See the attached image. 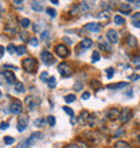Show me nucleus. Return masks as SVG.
Segmentation results:
<instances>
[{"label":"nucleus","instance_id":"nucleus-1","mask_svg":"<svg viewBox=\"0 0 140 148\" xmlns=\"http://www.w3.org/2000/svg\"><path fill=\"white\" fill-rule=\"evenodd\" d=\"M42 137H43V135L40 132L32 133V135H30V136H28L24 141H22V143H20V147L19 148H28V147H31V145H34L35 143H38Z\"/></svg>","mask_w":140,"mask_h":148},{"label":"nucleus","instance_id":"nucleus-2","mask_svg":"<svg viewBox=\"0 0 140 148\" xmlns=\"http://www.w3.org/2000/svg\"><path fill=\"white\" fill-rule=\"evenodd\" d=\"M22 67H23V70H26L27 73H35L36 67H38V61L35 58H32V57H28V58L23 59Z\"/></svg>","mask_w":140,"mask_h":148},{"label":"nucleus","instance_id":"nucleus-3","mask_svg":"<svg viewBox=\"0 0 140 148\" xmlns=\"http://www.w3.org/2000/svg\"><path fill=\"white\" fill-rule=\"evenodd\" d=\"M24 102H26V106H27L28 109L32 110L40 105V98L36 97V96H27L26 100H24Z\"/></svg>","mask_w":140,"mask_h":148},{"label":"nucleus","instance_id":"nucleus-4","mask_svg":"<svg viewBox=\"0 0 140 148\" xmlns=\"http://www.w3.org/2000/svg\"><path fill=\"white\" fill-rule=\"evenodd\" d=\"M40 59H42V62L46 65V66H51V65H54L55 63V58L54 55L51 54L49 50H43L40 53Z\"/></svg>","mask_w":140,"mask_h":148},{"label":"nucleus","instance_id":"nucleus-5","mask_svg":"<svg viewBox=\"0 0 140 148\" xmlns=\"http://www.w3.org/2000/svg\"><path fill=\"white\" fill-rule=\"evenodd\" d=\"M58 73L61 77L63 78H67L71 75V67H70V65H67V63L62 62L58 65Z\"/></svg>","mask_w":140,"mask_h":148},{"label":"nucleus","instance_id":"nucleus-6","mask_svg":"<svg viewBox=\"0 0 140 148\" xmlns=\"http://www.w3.org/2000/svg\"><path fill=\"white\" fill-rule=\"evenodd\" d=\"M119 38H120V35H119L117 30H115V28H110V30L106 31V40L109 43L116 45V43H119Z\"/></svg>","mask_w":140,"mask_h":148},{"label":"nucleus","instance_id":"nucleus-7","mask_svg":"<svg viewBox=\"0 0 140 148\" xmlns=\"http://www.w3.org/2000/svg\"><path fill=\"white\" fill-rule=\"evenodd\" d=\"M132 116H133L132 109H131V108H124V109L121 110L120 117H119V119H120V121L123 123V124H127V123L132 119Z\"/></svg>","mask_w":140,"mask_h":148},{"label":"nucleus","instance_id":"nucleus-8","mask_svg":"<svg viewBox=\"0 0 140 148\" xmlns=\"http://www.w3.org/2000/svg\"><path fill=\"white\" fill-rule=\"evenodd\" d=\"M27 124H28V116H26V114H20L19 120H18V124H16L18 131H19V132H23L24 129L27 128Z\"/></svg>","mask_w":140,"mask_h":148},{"label":"nucleus","instance_id":"nucleus-9","mask_svg":"<svg viewBox=\"0 0 140 148\" xmlns=\"http://www.w3.org/2000/svg\"><path fill=\"white\" fill-rule=\"evenodd\" d=\"M69 49H67V46H65V45H57L55 46V54L58 55L59 58H66L67 55H69Z\"/></svg>","mask_w":140,"mask_h":148},{"label":"nucleus","instance_id":"nucleus-10","mask_svg":"<svg viewBox=\"0 0 140 148\" xmlns=\"http://www.w3.org/2000/svg\"><path fill=\"white\" fill-rule=\"evenodd\" d=\"M3 75H4V78H5V81H7V84L8 85H14L15 86L16 84H18V79H16V77H15V74L12 73V71H10V70H4L3 71Z\"/></svg>","mask_w":140,"mask_h":148},{"label":"nucleus","instance_id":"nucleus-11","mask_svg":"<svg viewBox=\"0 0 140 148\" xmlns=\"http://www.w3.org/2000/svg\"><path fill=\"white\" fill-rule=\"evenodd\" d=\"M22 110H23V106H22L20 101L11 102V105H10V113H12V114H19V116H20Z\"/></svg>","mask_w":140,"mask_h":148},{"label":"nucleus","instance_id":"nucleus-12","mask_svg":"<svg viewBox=\"0 0 140 148\" xmlns=\"http://www.w3.org/2000/svg\"><path fill=\"white\" fill-rule=\"evenodd\" d=\"M94 3L93 1H81V4H78L80 7V14H84V12H88L93 8Z\"/></svg>","mask_w":140,"mask_h":148},{"label":"nucleus","instance_id":"nucleus-13","mask_svg":"<svg viewBox=\"0 0 140 148\" xmlns=\"http://www.w3.org/2000/svg\"><path fill=\"white\" fill-rule=\"evenodd\" d=\"M120 110L117 109V108H110V109L106 110V117H108L109 120H116L120 117Z\"/></svg>","mask_w":140,"mask_h":148},{"label":"nucleus","instance_id":"nucleus-14","mask_svg":"<svg viewBox=\"0 0 140 148\" xmlns=\"http://www.w3.org/2000/svg\"><path fill=\"white\" fill-rule=\"evenodd\" d=\"M85 30H88L90 32H98L101 30V24L97 23V22H92V23L85 24Z\"/></svg>","mask_w":140,"mask_h":148},{"label":"nucleus","instance_id":"nucleus-15","mask_svg":"<svg viewBox=\"0 0 140 148\" xmlns=\"http://www.w3.org/2000/svg\"><path fill=\"white\" fill-rule=\"evenodd\" d=\"M128 86V82H119V84H109L108 89L110 90H119V89H124Z\"/></svg>","mask_w":140,"mask_h":148},{"label":"nucleus","instance_id":"nucleus-16","mask_svg":"<svg viewBox=\"0 0 140 148\" xmlns=\"http://www.w3.org/2000/svg\"><path fill=\"white\" fill-rule=\"evenodd\" d=\"M93 46V40L89 38H85L82 39L81 43H80V49H84V50H86V49H90V47Z\"/></svg>","mask_w":140,"mask_h":148},{"label":"nucleus","instance_id":"nucleus-17","mask_svg":"<svg viewBox=\"0 0 140 148\" xmlns=\"http://www.w3.org/2000/svg\"><path fill=\"white\" fill-rule=\"evenodd\" d=\"M98 46H100V49H102V50H105V51H112L110 43L106 42L105 39H100V40H98Z\"/></svg>","mask_w":140,"mask_h":148},{"label":"nucleus","instance_id":"nucleus-18","mask_svg":"<svg viewBox=\"0 0 140 148\" xmlns=\"http://www.w3.org/2000/svg\"><path fill=\"white\" fill-rule=\"evenodd\" d=\"M119 10H120V12L121 14H124V15H129L131 14V5H129L128 3H123V4H120V7H119Z\"/></svg>","mask_w":140,"mask_h":148},{"label":"nucleus","instance_id":"nucleus-19","mask_svg":"<svg viewBox=\"0 0 140 148\" xmlns=\"http://www.w3.org/2000/svg\"><path fill=\"white\" fill-rule=\"evenodd\" d=\"M31 8L34 11H38V12H42L43 11V5L42 3H39V1H32L31 3Z\"/></svg>","mask_w":140,"mask_h":148},{"label":"nucleus","instance_id":"nucleus-20","mask_svg":"<svg viewBox=\"0 0 140 148\" xmlns=\"http://www.w3.org/2000/svg\"><path fill=\"white\" fill-rule=\"evenodd\" d=\"M127 45H128V47H135L137 45L136 38H135V36H132V35H129L128 38H127Z\"/></svg>","mask_w":140,"mask_h":148},{"label":"nucleus","instance_id":"nucleus-21","mask_svg":"<svg viewBox=\"0 0 140 148\" xmlns=\"http://www.w3.org/2000/svg\"><path fill=\"white\" fill-rule=\"evenodd\" d=\"M47 120H45V119H36V120L34 121V125L36 127V128H42V127H45V123H46Z\"/></svg>","mask_w":140,"mask_h":148},{"label":"nucleus","instance_id":"nucleus-22","mask_svg":"<svg viewBox=\"0 0 140 148\" xmlns=\"http://www.w3.org/2000/svg\"><path fill=\"white\" fill-rule=\"evenodd\" d=\"M67 148H89V145L86 144V143H74V144H70Z\"/></svg>","mask_w":140,"mask_h":148},{"label":"nucleus","instance_id":"nucleus-23","mask_svg":"<svg viewBox=\"0 0 140 148\" xmlns=\"http://www.w3.org/2000/svg\"><path fill=\"white\" fill-rule=\"evenodd\" d=\"M113 20H115V23L119 24V26H121V24L125 23L124 18H123V16H120V15H115V16H113Z\"/></svg>","mask_w":140,"mask_h":148},{"label":"nucleus","instance_id":"nucleus-24","mask_svg":"<svg viewBox=\"0 0 140 148\" xmlns=\"http://www.w3.org/2000/svg\"><path fill=\"white\" fill-rule=\"evenodd\" d=\"M30 24H31V22H30V19H27V18H24V19L20 20V27L24 28V30L27 27H30Z\"/></svg>","mask_w":140,"mask_h":148},{"label":"nucleus","instance_id":"nucleus-25","mask_svg":"<svg viewBox=\"0 0 140 148\" xmlns=\"http://www.w3.org/2000/svg\"><path fill=\"white\" fill-rule=\"evenodd\" d=\"M15 90L18 92V93H24L26 92V89H24V85L22 84V82H18L15 85Z\"/></svg>","mask_w":140,"mask_h":148},{"label":"nucleus","instance_id":"nucleus-26","mask_svg":"<svg viewBox=\"0 0 140 148\" xmlns=\"http://www.w3.org/2000/svg\"><path fill=\"white\" fill-rule=\"evenodd\" d=\"M115 148H131V145L128 143H125V141H117L115 144Z\"/></svg>","mask_w":140,"mask_h":148},{"label":"nucleus","instance_id":"nucleus-27","mask_svg":"<svg viewBox=\"0 0 140 148\" xmlns=\"http://www.w3.org/2000/svg\"><path fill=\"white\" fill-rule=\"evenodd\" d=\"M47 85H49V88H50V89H54L55 86H57V81H55V78L54 77H50V78H49Z\"/></svg>","mask_w":140,"mask_h":148},{"label":"nucleus","instance_id":"nucleus-28","mask_svg":"<svg viewBox=\"0 0 140 148\" xmlns=\"http://www.w3.org/2000/svg\"><path fill=\"white\" fill-rule=\"evenodd\" d=\"M49 36H50V34H49V30H45V31L40 32V39H42L43 42H47V40H49Z\"/></svg>","mask_w":140,"mask_h":148},{"label":"nucleus","instance_id":"nucleus-29","mask_svg":"<svg viewBox=\"0 0 140 148\" xmlns=\"http://www.w3.org/2000/svg\"><path fill=\"white\" fill-rule=\"evenodd\" d=\"M65 101H66L67 104L74 102L75 101V96H74V94H66V96H65Z\"/></svg>","mask_w":140,"mask_h":148},{"label":"nucleus","instance_id":"nucleus-30","mask_svg":"<svg viewBox=\"0 0 140 148\" xmlns=\"http://www.w3.org/2000/svg\"><path fill=\"white\" fill-rule=\"evenodd\" d=\"M24 53H26V46H23V45H22V46L16 47V54H18V55H23Z\"/></svg>","mask_w":140,"mask_h":148},{"label":"nucleus","instance_id":"nucleus-31","mask_svg":"<svg viewBox=\"0 0 140 148\" xmlns=\"http://www.w3.org/2000/svg\"><path fill=\"white\" fill-rule=\"evenodd\" d=\"M14 141H15V139H14V137H10V136H5V137H4V144H5V145L14 144Z\"/></svg>","mask_w":140,"mask_h":148},{"label":"nucleus","instance_id":"nucleus-32","mask_svg":"<svg viewBox=\"0 0 140 148\" xmlns=\"http://www.w3.org/2000/svg\"><path fill=\"white\" fill-rule=\"evenodd\" d=\"M113 75H115V69L113 67H108L106 69V77H108V79H110Z\"/></svg>","mask_w":140,"mask_h":148},{"label":"nucleus","instance_id":"nucleus-33","mask_svg":"<svg viewBox=\"0 0 140 148\" xmlns=\"http://www.w3.org/2000/svg\"><path fill=\"white\" fill-rule=\"evenodd\" d=\"M62 109L65 110V112H66L67 114L71 117V119H74V112H73V109H71V108H69V106H63Z\"/></svg>","mask_w":140,"mask_h":148},{"label":"nucleus","instance_id":"nucleus-34","mask_svg":"<svg viewBox=\"0 0 140 148\" xmlns=\"http://www.w3.org/2000/svg\"><path fill=\"white\" fill-rule=\"evenodd\" d=\"M46 12H47V15L51 16V18H55V16H57V11H55L54 8H47Z\"/></svg>","mask_w":140,"mask_h":148},{"label":"nucleus","instance_id":"nucleus-35","mask_svg":"<svg viewBox=\"0 0 140 148\" xmlns=\"http://www.w3.org/2000/svg\"><path fill=\"white\" fill-rule=\"evenodd\" d=\"M98 59H100V53L98 51H93V55H92V62H98Z\"/></svg>","mask_w":140,"mask_h":148},{"label":"nucleus","instance_id":"nucleus-36","mask_svg":"<svg viewBox=\"0 0 140 148\" xmlns=\"http://www.w3.org/2000/svg\"><path fill=\"white\" fill-rule=\"evenodd\" d=\"M5 50H7L10 54H14V53H16V47L14 46V45H8V46L5 47Z\"/></svg>","mask_w":140,"mask_h":148},{"label":"nucleus","instance_id":"nucleus-37","mask_svg":"<svg viewBox=\"0 0 140 148\" xmlns=\"http://www.w3.org/2000/svg\"><path fill=\"white\" fill-rule=\"evenodd\" d=\"M40 81H43V82L49 81V73H47V71H43V73L40 74Z\"/></svg>","mask_w":140,"mask_h":148},{"label":"nucleus","instance_id":"nucleus-38","mask_svg":"<svg viewBox=\"0 0 140 148\" xmlns=\"http://www.w3.org/2000/svg\"><path fill=\"white\" fill-rule=\"evenodd\" d=\"M47 123H49V125H50V127H54V125H55V117L54 116H49V117H47Z\"/></svg>","mask_w":140,"mask_h":148},{"label":"nucleus","instance_id":"nucleus-39","mask_svg":"<svg viewBox=\"0 0 140 148\" xmlns=\"http://www.w3.org/2000/svg\"><path fill=\"white\" fill-rule=\"evenodd\" d=\"M28 42H30V45H31V46H34V47H36V46L39 45L38 38H31L30 40H28Z\"/></svg>","mask_w":140,"mask_h":148},{"label":"nucleus","instance_id":"nucleus-40","mask_svg":"<svg viewBox=\"0 0 140 148\" xmlns=\"http://www.w3.org/2000/svg\"><path fill=\"white\" fill-rule=\"evenodd\" d=\"M98 18H101V19H102V18H104V19H108V18H109V14L106 11L100 12V14H98Z\"/></svg>","mask_w":140,"mask_h":148},{"label":"nucleus","instance_id":"nucleus-41","mask_svg":"<svg viewBox=\"0 0 140 148\" xmlns=\"http://www.w3.org/2000/svg\"><path fill=\"white\" fill-rule=\"evenodd\" d=\"M82 86H84V84H82V82H77V84L74 85V89H75V90H80V89H82Z\"/></svg>","mask_w":140,"mask_h":148},{"label":"nucleus","instance_id":"nucleus-42","mask_svg":"<svg viewBox=\"0 0 140 148\" xmlns=\"http://www.w3.org/2000/svg\"><path fill=\"white\" fill-rule=\"evenodd\" d=\"M132 20H133V22H137V20H140V12H136V14L132 16Z\"/></svg>","mask_w":140,"mask_h":148},{"label":"nucleus","instance_id":"nucleus-43","mask_svg":"<svg viewBox=\"0 0 140 148\" xmlns=\"http://www.w3.org/2000/svg\"><path fill=\"white\" fill-rule=\"evenodd\" d=\"M8 127H10V124L8 123H1V125H0V129H8Z\"/></svg>","mask_w":140,"mask_h":148},{"label":"nucleus","instance_id":"nucleus-44","mask_svg":"<svg viewBox=\"0 0 140 148\" xmlns=\"http://www.w3.org/2000/svg\"><path fill=\"white\" fill-rule=\"evenodd\" d=\"M132 62L135 63V65H140V57H135V58L132 59Z\"/></svg>","mask_w":140,"mask_h":148},{"label":"nucleus","instance_id":"nucleus-45","mask_svg":"<svg viewBox=\"0 0 140 148\" xmlns=\"http://www.w3.org/2000/svg\"><path fill=\"white\" fill-rule=\"evenodd\" d=\"M22 1H20V0H18V1H14V5H15V7H18V8H22Z\"/></svg>","mask_w":140,"mask_h":148},{"label":"nucleus","instance_id":"nucleus-46","mask_svg":"<svg viewBox=\"0 0 140 148\" xmlns=\"http://www.w3.org/2000/svg\"><path fill=\"white\" fill-rule=\"evenodd\" d=\"M90 85L93 86V88H98V86H100V82H97V81H92V82H90Z\"/></svg>","mask_w":140,"mask_h":148},{"label":"nucleus","instance_id":"nucleus-47","mask_svg":"<svg viewBox=\"0 0 140 148\" xmlns=\"http://www.w3.org/2000/svg\"><path fill=\"white\" fill-rule=\"evenodd\" d=\"M20 36H22V38H20V39H23V40H27V38H28V36H27V34H26V32H20Z\"/></svg>","mask_w":140,"mask_h":148},{"label":"nucleus","instance_id":"nucleus-48","mask_svg":"<svg viewBox=\"0 0 140 148\" xmlns=\"http://www.w3.org/2000/svg\"><path fill=\"white\" fill-rule=\"evenodd\" d=\"M90 97V93H84L82 94V100H88Z\"/></svg>","mask_w":140,"mask_h":148},{"label":"nucleus","instance_id":"nucleus-49","mask_svg":"<svg viewBox=\"0 0 140 148\" xmlns=\"http://www.w3.org/2000/svg\"><path fill=\"white\" fill-rule=\"evenodd\" d=\"M4 51H5V49H4L3 46H0V58L3 57V54H4Z\"/></svg>","mask_w":140,"mask_h":148},{"label":"nucleus","instance_id":"nucleus-50","mask_svg":"<svg viewBox=\"0 0 140 148\" xmlns=\"http://www.w3.org/2000/svg\"><path fill=\"white\" fill-rule=\"evenodd\" d=\"M129 4H135V7H140V1H129Z\"/></svg>","mask_w":140,"mask_h":148},{"label":"nucleus","instance_id":"nucleus-51","mask_svg":"<svg viewBox=\"0 0 140 148\" xmlns=\"http://www.w3.org/2000/svg\"><path fill=\"white\" fill-rule=\"evenodd\" d=\"M34 31H36V32H38V31H40V28H39V24H38V23H36V24H34Z\"/></svg>","mask_w":140,"mask_h":148},{"label":"nucleus","instance_id":"nucleus-52","mask_svg":"<svg viewBox=\"0 0 140 148\" xmlns=\"http://www.w3.org/2000/svg\"><path fill=\"white\" fill-rule=\"evenodd\" d=\"M133 26L137 28H140V20H137V22H133Z\"/></svg>","mask_w":140,"mask_h":148},{"label":"nucleus","instance_id":"nucleus-53","mask_svg":"<svg viewBox=\"0 0 140 148\" xmlns=\"http://www.w3.org/2000/svg\"><path fill=\"white\" fill-rule=\"evenodd\" d=\"M65 42L69 43V45H71V43H73V40H71V39H69V38H65Z\"/></svg>","mask_w":140,"mask_h":148},{"label":"nucleus","instance_id":"nucleus-54","mask_svg":"<svg viewBox=\"0 0 140 148\" xmlns=\"http://www.w3.org/2000/svg\"><path fill=\"white\" fill-rule=\"evenodd\" d=\"M0 97H1V92H0Z\"/></svg>","mask_w":140,"mask_h":148}]
</instances>
